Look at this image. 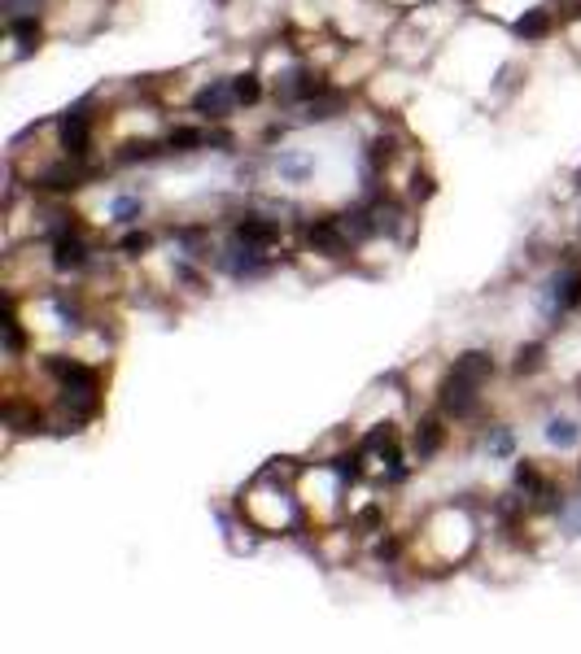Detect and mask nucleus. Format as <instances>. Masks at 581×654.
I'll use <instances>...</instances> for the list:
<instances>
[{"instance_id": "nucleus-19", "label": "nucleus", "mask_w": 581, "mask_h": 654, "mask_svg": "<svg viewBox=\"0 0 581 654\" xmlns=\"http://www.w3.org/2000/svg\"><path fill=\"white\" fill-rule=\"evenodd\" d=\"M560 524H564V532H569V537H581V502L564 506V510H560Z\"/></svg>"}, {"instance_id": "nucleus-16", "label": "nucleus", "mask_w": 581, "mask_h": 654, "mask_svg": "<svg viewBox=\"0 0 581 654\" xmlns=\"http://www.w3.org/2000/svg\"><path fill=\"white\" fill-rule=\"evenodd\" d=\"M109 214H114V218H118V223H136V218H140V214H145V205H140V197H118V201H114V209H109Z\"/></svg>"}, {"instance_id": "nucleus-11", "label": "nucleus", "mask_w": 581, "mask_h": 654, "mask_svg": "<svg viewBox=\"0 0 581 654\" xmlns=\"http://www.w3.org/2000/svg\"><path fill=\"white\" fill-rule=\"evenodd\" d=\"M442 441H446V428L437 423V419H424L420 428H416V458H433V453L442 450Z\"/></svg>"}, {"instance_id": "nucleus-5", "label": "nucleus", "mask_w": 581, "mask_h": 654, "mask_svg": "<svg viewBox=\"0 0 581 654\" xmlns=\"http://www.w3.org/2000/svg\"><path fill=\"white\" fill-rule=\"evenodd\" d=\"M236 105H241V101H236L232 79H214V83H206V88L193 97V109H197L202 118H214V122H219V118H227Z\"/></svg>"}, {"instance_id": "nucleus-20", "label": "nucleus", "mask_w": 581, "mask_h": 654, "mask_svg": "<svg viewBox=\"0 0 581 654\" xmlns=\"http://www.w3.org/2000/svg\"><path fill=\"white\" fill-rule=\"evenodd\" d=\"M145 249H149V236H145V232H131V236L123 240V253H127V257H140Z\"/></svg>"}, {"instance_id": "nucleus-6", "label": "nucleus", "mask_w": 581, "mask_h": 654, "mask_svg": "<svg viewBox=\"0 0 581 654\" xmlns=\"http://www.w3.org/2000/svg\"><path fill=\"white\" fill-rule=\"evenodd\" d=\"M53 266L57 271H79V266H88V240H84L75 227L53 232Z\"/></svg>"}, {"instance_id": "nucleus-17", "label": "nucleus", "mask_w": 581, "mask_h": 654, "mask_svg": "<svg viewBox=\"0 0 581 654\" xmlns=\"http://www.w3.org/2000/svg\"><path fill=\"white\" fill-rule=\"evenodd\" d=\"M516 485H521V489H525V498H533V493H537V489H542V476H537V467H533V462H521V467H516Z\"/></svg>"}, {"instance_id": "nucleus-13", "label": "nucleus", "mask_w": 581, "mask_h": 654, "mask_svg": "<svg viewBox=\"0 0 581 654\" xmlns=\"http://www.w3.org/2000/svg\"><path fill=\"white\" fill-rule=\"evenodd\" d=\"M542 362H546V345H542V341H529V345H521V350H516L512 371H516V375H533Z\"/></svg>"}, {"instance_id": "nucleus-10", "label": "nucleus", "mask_w": 581, "mask_h": 654, "mask_svg": "<svg viewBox=\"0 0 581 654\" xmlns=\"http://www.w3.org/2000/svg\"><path fill=\"white\" fill-rule=\"evenodd\" d=\"M551 27H555V18H551V9H525V18H516V35L521 40H546L551 35Z\"/></svg>"}, {"instance_id": "nucleus-18", "label": "nucleus", "mask_w": 581, "mask_h": 654, "mask_svg": "<svg viewBox=\"0 0 581 654\" xmlns=\"http://www.w3.org/2000/svg\"><path fill=\"white\" fill-rule=\"evenodd\" d=\"M485 450L494 453V458H507V453H512V432H507V428H494V437L485 441Z\"/></svg>"}, {"instance_id": "nucleus-14", "label": "nucleus", "mask_w": 581, "mask_h": 654, "mask_svg": "<svg viewBox=\"0 0 581 654\" xmlns=\"http://www.w3.org/2000/svg\"><path fill=\"white\" fill-rule=\"evenodd\" d=\"M280 175L289 184H302L311 175V157H298V153H280Z\"/></svg>"}, {"instance_id": "nucleus-2", "label": "nucleus", "mask_w": 581, "mask_h": 654, "mask_svg": "<svg viewBox=\"0 0 581 654\" xmlns=\"http://www.w3.org/2000/svg\"><path fill=\"white\" fill-rule=\"evenodd\" d=\"M57 140H61V149H66L70 162L88 157V140H92V97L70 105V109L57 118Z\"/></svg>"}, {"instance_id": "nucleus-21", "label": "nucleus", "mask_w": 581, "mask_h": 654, "mask_svg": "<svg viewBox=\"0 0 581 654\" xmlns=\"http://www.w3.org/2000/svg\"><path fill=\"white\" fill-rule=\"evenodd\" d=\"M577 188H581V175H577Z\"/></svg>"}, {"instance_id": "nucleus-15", "label": "nucleus", "mask_w": 581, "mask_h": 654, "mask_svg": "<svg viewBox=\"0 0 581 654\" xmlns=\"http://www.w3.org/2000/svg\"><path fill=\"white\" fill-rule=\"evenodd\" d=\"M232 88H236V101H241V105H254L259 97H263L259 75H236V79H232Z\"/></svg>"}, {"instance_id": "nucleus-22", "label": "nucleus", "mask_w": 581, "mask_h": 654, "mask_svg": "<svg viewBox=\"0 0 581 654\" xmlns=\"http://www.w3.org/2000/svg\"><path fill=\"white\" fill-rule=\"evenodd\" d=\"M219 4H223V0H219Z\"/></svg>"}, {"instance_id": "nucleus-3", "label": "nucleus", "mask_w": 581, "mask_h": 654, "mask_svg": "<svg viewBox=\"0 0 581 654\" xmlns=\"http://www.w3.org/2000/svg\"><path fill=\"white\" fill-rule=\"evenodd\" d=\"M442 410L450 414V419H473L476 410H481V384L473 380H464V375H446V384H442Z\"/></svg>"}, {"instance_id": "nucleus-4", "label": "nucleus", "mask_w": 581, "mask_h": 654, "mask_svg": "<svg viewBox=\"0 0 581 654\" xmlns=\"http://www.w3.org/2000/svg\"><path fill=\"white\" fill-rule=\"evenodd\" d=\"M306 240H311L315 253H328V257H346L350 245H354V236L346 232L341 218H315V223L306 227Z\"/></svg>"}, {"instance_id": "nucleus-8", "label": "nucleus", "mask_w": 581, "mask_h": 654, "mask_svg": "<svg viewBox=\"0 0 581 654\" xmlns=\"http://www.w3.org/2000/svg\"><path fill=\"white\" fill-rule=\"evenodd\" d=\"M450 371L485 389V384H489V375H494V358H489L485 350H468V353H459V358H455V366H450Z\"/></svg>"}, {"instance_id": "nucleus-12", "label": "nucleus", "mask_w": 581, "mask_h": 654, "mask_svg": "<svg viewBox=\"0 0 581 654\" xmlns=\"http://www.w3.org/2000/svg\"><path fill=\"white\" fill-rule=\"evenodd\" d=\"M546 441L560 445V450H573V445L581 441V428L573 423V419H551V423H546Z\"/></svg>"}, {"instance_id": "nucleus-9", "label": "nucleus", "mask_w": 581, "mask_h": 654, "mask_svg": "<svg viewBox=\"0 0 581 654\" xmlns=\"http://www.w3.org/2000/svg\"><path fill=\"white\" fill-rule=\"evenodd\" d=\"M4 423H9L13 432H22V437L44 432V414L31 410V406H22V402H4Z\"/></svg>"}, {"instance_id": "nucleus-1", "label": "nucleus", "mask_w": 581, "mask_h": 654, "mask_svg": "<svg viewBox=\"0 0 581 654\" xmlns=\"http://www.w3.org/2000/svg\"><path fill=\"white\" fill-rule=\"evenodd\" d=\"M581 305V262L577 257H564L560 262V271L546 280V288H542V314L551 319V323H560L569 310H577Z\"/></svg>"}, {"instance_id": "nucleus-7", "label": "nucleus", "mask_w": 581, "mask_h": 654, "mask_svg": "<svg viewBox=\"0 0 581 654\" xmlns=\"http://www.w3.org/2000/svg\"><path fill=\"white\" fill-rule=\"evenodd\" d=\"M232 240H245V245H259V249H271L280 240V223L275 218H259V214H245L232 232Z\"/></svg>"}]
</instances>
